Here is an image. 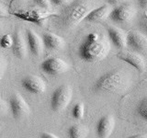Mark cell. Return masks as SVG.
<instances>
[{"instance_id": "6da1fadb", "label": "cell", "mask_w": 147, "mask_h": 138, "mask_svg": "<svg viewBox=\"0 0 147 138\" xmlns=\"http://www.w3.org/2000/svg\"><path fill=\"white\" fill-rule=\"evenodd\" d=\"M110 50V41L107 37L93 31L89 32L78 46L77 54L83 61L95 63L105 59Z\"/></svg>"}, {"instance_id": "7a4b0ae2", "label": "cell", "mask_w": 147, "mask_h": 138, "mask_svg": "<svg viewBox=\"0 0 147 138\" xmlns=\"http://www.w3.org/2000/svg\"><path fill=\"white\" fill-rule=\"evenodd\" d=\"M95 7L96 4L92 0H75L65 6L61 13L53 17L54 23L61 29H73L84 20L87 14Z\"/></svg>"}, {"instance_id": "3957f363", "label": "cell", "mask_w": 147, "mask_h": 138, "mask_svg": "<svg viewBox=\"0 0 147 138\" xmlns=\"http://www.w3.org/2000/svg\"><path fill=\"white\" fill-rule=\"evenodd\" d=\"M131 76L123 69L116 68L101 76L93 85L96 92L123 93L131 87Z\"/></svg>"}, {"instance_id": "277c9868", "label": "cell", "mask_w": 147, "mask_h": 138, "mask_svg": "<svg viewBox=\"0 0 147 138\" xmlns=\"http://www.w3.org/2000/svg\"><path fill=\"white\" fill-rule=\"evenodd\" d=\"M73 99V89L67 84L62 85L55 89L51 97V109L53 112H61L65 110Z\"/></svg>"}, {"instance_id": "5b68a950", "label": "cell", "mask_w": 147, "mask_h": 138, "mask_svg": "<svg viewBox=\"0 0 147 138\" xmlns=\"http://www.w3.org/2000/svg\"><path fill=\"white\" fill-rule=\"evenodd\" d=\"M13 16H15L18 18L25 21H29L35 23L37 25H43L44 21L49 18L50 17H54L56 14L54 13H50L46 9L41 8H35V7H30V8H26V9H21L16 12H13Z\"/></svg>"}, {"instance_id": "8992f818", "label": "cell", "mask_w": 147, "mask_h": 138, "mask_svg": "<svg viewBox=\"0 0 147 138\" xmlns=\"http://www.w3.org/2000/svg\"><path fill=\"white\" fill-rule=\"evenodd\" d=\"M8 105L13 118L17 121H23L30 115V106L20 94H13L9 99Z\"/></svg>"}, {"instance_id": "52a82bcc", "label": "cell", "mask_w": 147, "mask_h": 138, "mask_svg": "<svg viewBox=\"0 0 147 138\" xmlns=\"http://www.w3.org/2000/svg\"><path fill=\"white\" fill-rule=\"evenodd\" d=\"M137 14L136 8L131 4L123 3L116 6V7L112 8L109 14L110 20L119 24H127L130 23Z\"/></svg>"}, {"instance_id": "ba28073f", "label": "cell", "mask_w": 147, "mask_h": 138, "mask_svg": "<svg viewBox=\"0 0 147 138\" xmlns=\"http://www.w3.org/2000/svg\"><path fill=\"white\" fill-rule=\"evenodd\" d=\"M40 68L49 76H60L70 69V64L60 57H51L40 64Z\"/></svg>"}, {"instance_id": "9c48e42d", "label": "cell", "mask_w": 147, "mask_h": 138, "mask_svg": "<svg viewBox=\"0 0 147 138\" xmlns=\"http://www.w3.org/2000/svg\"><path fill=\"white\" fill-rule=\"evenodd\" d=\"M21 86L26 91L35 95L44 93L47 89L45 81L40 76L35 75H30L22 78Z\"/></svg>"}, {"instance_id": "30bf717a", "label": "cell", "mask_w": 147, "mask_h": 138, "mask_svg": "<svg viewBox=\"0 0 147 138\" xmlns=\"http://www.w3.org/2000/svg\"><path fill=\"white\" fill-rule=\"evenodd\" d=\"M117 57L121 61L129 64L132 67H134L138 72L144 73L145 71L146 62L145 59L140 54V53L121 51L117 54Z\"/></svg>"}, {"instance_id": "8fae6325", "label": "cell", "mask_w": 147, "mask_h": 138, "mask_svg": "<svg viewBox=\"0 0 147 138\" xmlns=\"http://www.w3.org/2000/svg\"><path fill=\"white\" fill-rule=\"evenodd\" d=\"M127 46L137 53L144 54L147 53V36L136 30L129 32L127 34Z\"/></svg>"}, {"instance_id": "7c38bea8", "label": "cell", "mask_w": 147, "mask_h": 138, "mask_svg": "<svg viewBox=\"0 0 147 138\" xmlns=\"http://www.w3.org/2000/svg\"><path fill=\"white\" fill-rule=\"evenodd\" d=\"M26 38H27L28 49L30 50V53L33 54L36 57L40 56V55L42 54L43 50L45 48L42 38H40V37L31 29L27 30Z\"/></svg>"}, {"instance_id": "4fadbf2b", "label": "cell", "mask_w": 147, "mask_h": 138, "mask_svg": "<svg viewBox=\"0 0 147 138\" xmlns=\"http://www.w3.org/2000/svg\"><path fill=\"white\" fill-rule=\"evenodd\" d=\"M11 50L13 54L20 60H24L28 55L27 41L23 37L20 29H18L13 35V44Z\"/></svg>"}, {"instance_id": "5bb4252c", "label": "cell", "mask_w": 147, "mask_h": 138, "mask_svg": "<svg viewBox=\"0 0 147 138\" xmlns=\"http://www.w3.org/2000/svg\"><path fill=\"white\" fill-rule=\"evenodd\" d=\"M115 119L112 115L101 117L96 124V135L100 138H109L115 128Z\"/></svg>"}, {"instance_id": "9a60e30c", "label": "cell", "mask_w": 147, "mask_h": 138, "mask_svg": "<svg viewBox=\"0 0 147 138\" xmlns=\"http://www.w3.org/2000/svg\"><path fill=\"white\" fill-rule=\"evenodd\" d=\"M111 10L112 8L110 5H102L96 7L87 14L84 20L86 22H102L109 18Z\"/></svg>"}, {"instance_id": "2e32d148", "label": "cell", "mask_w": 147, "mask_h": 138, "mask_svg": "<svg viewBox=\"0 0 147 138\" xmlns=\"http://www.w3.org/2000/svg\"><path fill=\"white\" fill-rule=\"evenodd\" d=\"M41 38L43 41L44 47L48 50L58 51L65 47V41L63 38L53 32H44Z\"/></svg>"}, {"instance_id": "e0dca14e", "label": "cell", "mask_w": 147, "mask_h": 138, "mask_svg": "<svg viewBox=\"0 0 147 138\" xmlns=\"http://www.w3.org/2000/svg\"><path fill=\"white\" fill-rule=\"evenodd\" d=\"M109 38L119 49H124L127 46V33L123 30L116 27L108 28Z\"/></svg>"}, {"instance_id": "ac0fdd59", "label": "cell", "mask_w": 147, "mask_h": 138, "mask_svg": "<svg viewBox=\"0 0 147 138\" xmlns=\"http://www.w3.org/2000/svg\"><path fill=\"white\" fill-rule=\"evenodd\" d=\"M67 133L70 138H86L89 135V129L84 124H73L69 127Z\"/></svg>"}, {"instance_id": "d6986e66", "label": "cell", "mask_w": 147, "mask_h": 138, "mask_svg": "<svg viewBox=\"0 0 147 138\" xmlns=\"http://www.w3.org/2000/svg\"><path fill=\"white\" fill-rule=\"evenodd\" d=\"M85 105L83 102H78L73 107L72 115L76 120H81L84 118L85 115Z\"/></svg>"}, {"instance_id": "ffe728a7", "label": "cell", "mask_w": 147, "mask_h": 138, "mask_svg": "<svg viewBox=\"0 0 147 138\" xmlns=\"http://www.w3.org/2000/svg\"><path fill=\"white\" fill-rule=\"evenodd\" d=\"M136 112L138 115L144 120L145 122H147V97L142 99L137 105L136 108Z\"/></svg>"}, {"instance_id": "44dd1931", "label": "cell", "mask_w": 147, "mask_h": 138, "mask_svg": "<svg viewBox=\"0 0 147 138\" xmlns=\"http://www.w3.org/2000/svg\"><path fill=\"white\" fill-rule=\"evenodd\" d=\"M13 44V36L9 33L3 34L0 37V46L4 49H11Z\"/></svg>"}, {"instance_id": "7402d4cb", "label": "cell", "mask_w": 147, "mask_h": 138, "mask_svg": "<svg viewBox=\"0 0 147 138\" xmlns=\"http://www.w3.org/2000/svg\"><path fill=\"white\" fill-rule=\"evenodd\" d=\"M7 59L5 55L0 53V80L2 79L4 75L7 72Z\"/></svg>"}, {"instance_id": "603a6c76", "label": "cell", "mask_w": 147, "mask_h": 138, "mask_svg": "<svg viewBox=\"0 0 147 138\" xmlns=\"http://www.w3.org/2000/svg\"><path fill=\"white\" fill-rule=\"evenodd\" d=\"M8 110H9L8 103L4 99L2 95L0 94V117H3L5 115H7Z\"/></svg>"}, {"instance_id": "cb8c5ba5", "label": "cell", "mask_w": 147, "mask_h": 138, "mask_svg": "<svg viewBox=\"0 0 147 138\" xmlns=\"http://www.w3.org/2000/svg\"><path fill=\"white\" fill-rule=\"evenodd\" d=\"M139 27L147 36V12H144L142 15L141 20H139Z\"/></svg>"}, {"instance_id": "d4e9b609", "label": "cell", "mask_w": 147, "mask_h": 138, "mask_svg": "<svg viewBox=\"0 0 147 138\" xmlns=\"http://www.w3.org/2000/svg\"><path fill=\"white\" fill-rule=\"evenodd\" d=\"M35 4L40 8L46 9V10H49L51 8V1L50 0H33Z\"/></svg>"}, {"instance_id": "484cf974", "label": "cell", "mask_w": 147, "mask_h": 138, "mask_svg": "<svg viewBox=\"0 0 147 138\" xmlns=\"http://www.w3.org/2000/svg\"><path fill=\"white\" fill-rule=\"evenodd\" d=\"M51 3L55 5V6H59V7H65L68 6L69 4H71L74 2L75 0H50Z\"/></svg>"}, {"instance_id": "4316f807", "label": "cell", "mask_w": 147, "mask_h": 138, "mask_svg": "<svg viewBox=\"0 0 147 138\" xmlns=\"http://www.w3.org/2000/svg\"><path fill=\"white\" fill-rule=\"evenodd\" d=\"M40 138H58L56 135H54L53 133H49V132H43L40 133Z\"/></svg>"}, {"instance_id": "83f0119b", "label": "cell", "mask_w": 147, "mask_h": 138, "mask_svg": "<svg viewBox=\"0 0 147 138\" xmlns=\"http://www.w3.org/2000/svg\"><path fill=\"white\" fill-rule=\"evenodd\" d=\"M110 6H119V5L125 3L127 0H106Z\"/></svg>"}, {"instance_id": "f1b7e54d", "label": "cell", "mask_w": 147, "mask_h": 138, "mask_svg": "<svg viewBox=\"0 0 147 138\" xmlns=\"http://www.w3.org/2000/svg\"><path fill=\"white\" fill-rule=\"evenodd\" d=\"M138 6L142 9H147V0H137Z\"/></svg>"}, {"instance_id": "f546056e", "label": "cell", "mask_w": 147, "mask_h": 138, "mask_svg": "<svg viewBox=\"0 0 147 138\" xmlns=\"http://www.w3.org/2000/svg\"><path fill=\"white\" fill-rule=\"evenodd\" d=\"M130 138H147V133H138V135L131 136Z\"/></svg>"}, {"instance_id": "4dcf8cb0", "label": "cell", "mask_w": 147, "mask_h": 138, "mask_svg": "<svg viewBox=\"0 0 147 138\" xmlns=\"http://www.w3.org/2000/svg\"><path fill=\"white\" fill-rule=\"evenodd\" d=\"M3 30H4V26H3V23L0 22V37H1V34L3 33Z\"/></svg>"}, {"instance_id": "1f68e13d", "label": "cell", "mask_w": 147, "mask_h": 138, "mask_svg": "<svg viewBox=\"0 0 147 138\" xmlns=\"http://www.w3.org/2000/svg\"><path fill=\"white\" fill-rule=\"evenodd\" d=\"M9 1H10V2H13V1H15V0H9Z\"/></svg>"}]
</instances>
